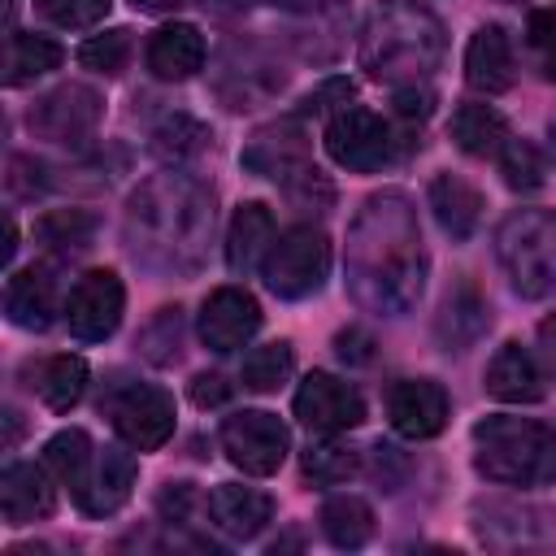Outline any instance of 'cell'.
<instances>
[{"mask_svg": "<svg viewBox=\"0 0 556 556\" xmlns=\"http://www.w3.org/2000/svg\"><path fill=\"white\" fill-rule=\"evenodd\" d=\"M387 417L404 439H434L447 426V391L430 378H404L387 395Z\"/></svg>", "mask_w": 556, "mask_h": 556, "instance_id": "5bb4252c", "label": "cell"}, {"mask_svg": "<svg viewBox=\"0 0 556 556\" xmlns=\"http://www.w3.org/2000/svg\"><path fill=\"white\" fill-rule=\"evenodd\" d=\"M191 400H195L200 408H217V404L230 400V382H226L222 374H195V378H191Z\"/></svg>", "mask_w": 556, "mask_h": 556, "instance_id": "7bdbcfd3", "label": "cell"}, {"mask_svg": "<svg viewBox=\"0 0 556 556\" xmlns=\"http://www.w3.org/2000/svg\"><path fill=\"white\" fill-rule=\"evenodd\" d=\"M156 504H161L165 521H187V513H191V504H195V491H191V482H169Z\"/></svg>", "mask_w": 556, "mask_h": 556, "instance_id": "ee69618b", "label": "cell"}, {"mask_svg": "<svg viewBox=\"0 0 556 556\" xmlns=\"http://www.w3.org/2000/svg\"><path fill=\"white\" fill-rule=\"evenodd\" d=\"M291 369H295V352H291L287 339H278V343L252 348V352L243 356L239 378H243L248 391H261V395H265V391H278V387L291 378Z\"/></svg>", "mask_w": 556, "mask_h": 556, "instance_id": "836d02e7", "label": "cell"}, {"mask_svg": "<svg viewBox=\"0 0 556 556\" xmlns=\"http://www.w3.org/2000/svg\"><path fill=\"white\" fill-rule=\"evenodd\" d=\"M78 61H83L87 70H96V74H109V78H113V74H122V70H126V61H130V30L113 26V30H104V35L83 39Z\"/></svg>", "mask_w": 556, "mask_h": 556, "instance_id": "d590c367", "label": "cell"}, {"mask_svg": "<svg viewBox=\"0 0 556 556\" xmlns=\"http://www.w3.org/2000/svg\"><path fill=\"white\" fill-rule=\"evenodd\" d=\"M348 100H352V83H348V78H330V83H321V87L304 100V113H326V109L339 113Z\"/></svg>", "mask_w": 556, "mask_h": 556, "instance_id": "60d3db41", "label": "cell"}, {"mask_svg": "<svg viewBox=\"0 0 556 556\" xmlns=\"http://www.w3.org/2000/svg\"><path fill=\"white\" fill-rule=\"evenodd\" d=\"M61 43L48 39V35H35V30H13L9 43H4V83L9 87H22L48 70L61 65Z\"/></svg>", "mask_w": 556, "mask_h": 556, "instance_id": "83f0119b", "label": "cell"}, {"mask_svg": "<svg viewBox=\"0 0 556 556\" xmlns=\"http://www.w3.org/2000/svg\"><path fill=\"white\" fill-rule=\"evenodd\" d=\"M182 348V313L178 308H161L143 330H139V352L152 365H169Z\"/></svg>", "mask_w": 556, "mask_h": 556, "instance_id": "8d00e7d4", "label": "cell"}, {"mask_svg": "<svg viewBox=\"0 0 556 556\" xmlns=\"http://www.w3.org/2000/svg\"><path fill=\"white\" fill-rule=\"evenodd\" d=\"M261 4H278V9H291L295 0H261Z\"/></svg>", "mask_w": 556, "mask_h": 556, "instance_id": "c3c4849f", "label": "cell"}, {"mask_svg": "<svg viewBox=\"0 0 556 556\" xmlns=\"http://www.w3.org/2000/svg\"><path fill=\"white\" fill-rule=\"evenodd\" d=\"M269 248H274V213L261 200L239 204L230 217V230H226V265L235 274H252L265 265Z\"/></svg>", "mask_w": 556, "mask_h": 556, "instance_id": "7402d4cb", "label": "cell"}, {"mask_svg": "<svg viewBox=\"0 0 556 556\" xmlns=\"http://www.w3.org/2000/svg\"><path fill=\"white\" fill-rule=\"evenodd\" d=\"M265 287L278 300H304L313 291H321L326 274H330V239L317 226H291L274 239L265 265Z\"/></svg>", "mask_w": 556, "mask_h": 556, "instance_id": "8992f818", "label": "cell"}, {"mask_svg": "<svg viewBox=\"0 0 556 556\" xmlns=\"http://www.w3.org/2000/svg\"><path fill=\"white\" fill-rule=\"evenodd\" d=\"M552 152H556V122H552Z\"/></svg>", "mask_w": 556, "mask_h": 556, "instance_id": "681fc988", "label": "cell"}, {"mask_svg": "<svg viewBox=\"0 0 556 556\" xmlns=\"http://www.w3.org/2000/svg\"><path fill=\"white\" fill-rule=\"evenodd\" d=\"M308 165V139L300 130V122H274L261 126L252 135V143L243 148V169H252L256 178H295Z\"/></svg>", "mask_w": 556, "mask_h": 556, "instance_id": "9a60e30c", "label": "cell"}, {"mask_svg": "<svg viewBox=\"0 0 556 556\" xmlns=\"http://www.w3.org/2000/svg\"><path fill=\"white\" fill-rule=\"evenodd\" d=\"M295 417L313 434H339V430H356L365 421V400L352 382H343L326 369H313L295 391Z\"/></svg>", "mask_w": 556, "mask_h": 556, "instance_id": "8fae6325", "label": "cell"}, {"mask_svg": "<svg viewBox=\"0 0 556 556\" xmlns=\"http://www.w3.org/2000/svg\"><path fill=\"white\" fill-rule=\"evenodd\" d=\"M361 469V456H356V447H348V443H308V452H304V473L313 478V482H321V486H334V482H348L352 473Z\"/></svg>", "mask_w": 556, "mask_h": 556, "instance_id": "e575fe53", "label": "cell"}, {"mask_svg": "<svg viewBox=\"0 0 556 556\" xmlns=\"http://www.w3.org/2000/svg\"><path fill=\"white\" fill-rule=\"evenodd\" d=\"M204 508H208V521L222 534H230V539H256L269 526V517H274V500L265 491L239 486V482L213 486L208 500H204Z\"/></svg>", "mask_w": 556, "mask_h": 556, "instance_id": "e0dca14e", "label": "cell"}, {"mask_svg": "<svg viewBox=\"0 0 556 556\" xmlns=\"http://www.w3.org/2000/svg\"><path fill=\"white\" fill-rule=\"evenodd\" d=\"M430 104H434L430 87H421V83L395 87V113H400V117H408V122H421V117H430Z\"/></svg>", "mask_w": 556, "mask_h": 556, "instance_id": "b9f144b4", "label": "cell"}, {"mask_svg": "<svg viewBox=\"0 0 556 556\" xmlns=\"http://www.w3.org/2000/svg\"><path fill=\"white\" fill-rule=\"evenodd\" d=\"M334 348H339V356H343V361H352V365H365V361L374 356V352H369V348H374V339H369L365 330H356V326H352V330H339Z\"/></svg>", "mask_w": 556, "mask_h": 556, "instance_id": "f6af8a7d", "label": "cell"}, {"mask_svg": "<svg viewBox=\"0 0 556 556\" xmlns=\"http://www.w3.org/2000/svg\"><path fill=\"white\" fill-rule=\"evenodd\" d=\"M261 330V304L243 287H217L200 308V339L208 352H235Z\"/></svg>", "mask_w": 556, "mask_h": 556, "instance_id": "4fadbf2b", "label": "cell"}, {"mask_svg": "<svg viewBox=\"0 0 556 556\" xmlns=\"http://www.w3.org/2000/svg\"><path fill=\"white\" fill-rule=\"evenodd\" d=\"M122 308H126V287L113 269H91L83 274L74 287H70V300H65V326L74 339L83 343H104L117 321H122Z\"/></svg>", "mask_w": 556, "mask_h": 556, "instance_id": "30bf717a", "label": "cell"}, {"mask_svg": "<svg viewBox=\"0 0 556 556\" xmlns=\"http://www.w3.org/2000/svg\"><path fill=\"white\" fill-rule=\"evenodd\" d=\"M187 0H135V9H143V13H174V9H182Z\"/></svg>", "mask_w": 556, "mask_h": 556, "instance_id": "7dc6e473", "label": "cell"}, {"mask_svg": "<svg viewBox=\"0 0 556 556\" xmlns=\"http://www.w3.org/2000/svg\"><path fill=\"white\" fill-rule=\"evenodd\" d=\"M213 235V191L191 174H156L126 200L130 256L152 274H191Z\"/></svg>", "mask_w": 556, "mask_h": 556, "instance_id": "7a4b0ae2", "label": "cell"}, {"mask_svg": "<svg viewBox=\"0 0 556 556\" xmlns=\"http://www.w3.org/2000/svg\"><path fill=\"white\" fill-rule=\"evenodd\" d=\"M326 152H330L334 165H343L352 174H369V169H382L395 156V139H391V126L374 109L343 104L326 122Z\"/></svg>", "mask_w": 556, "mask_h": 556, "instance_id": "ba28073f", "label": "cell"}, {"mask_svg": "<svg viewBox=\"0 0 556 556\" xmlns=\"http://www.w3.org/2000/svg\"><path fill=\"white\" fill-rule=\"evenodd\" d=\"M239 83L230 96H226V104L230 109H252L256 100H265L269 91H278L282 87V74L256 52V48H226L222 52V74H217V87L222 83Z\"/></svg>", "mask_w": 556, "mask_h": 556, "instance_id": "cb8c5ba5", "label": "cell"}, {"mask_svg": "<svg viewBox=\"0 0 556 556\" xmlns=\"http://www.w3.org/2000/svg\"><path fill=\"white\" fill-rule=\"evenodd\" d=\"M43 465L70 486V491H78L83 482H87V473H91V465H96V447H91V439H87V430H56L48 443H43Z\"/></svg>", "mask_w": 556, "mask_h": 556, "instance_id": "1f68e13d", "label": "cell"}, {"mask_svg": "<svg viewBox=\"0 0 556 556\" xmlns=\"http://www.w3.org/2000/svg\"><path fill=\"white\" fill-rule=\"evenodd\" d=\"M35 391H39V400L52 408V413H65V408H74L78 400H83V391H87V361L83 356H48L39 369H35V382H30Z\"/></svg>", "mask_w": 556, "mask_h": 556, "instance_id": "f1b7e54d", "label": "cell"}, {"mask_svg": "<svg viewBox=\"0 0 556 556\" xmlns=\"http://www.w3.org/2000/svg\"><path fill=\"white\" fill-rule=\"evenodd\" d=\"M526 39H530V52H534L543 78L556 83V4L530 13V22H526Z\"/></svg>", "mask_w": 556, "mask_h": 556, "instance_id": "ab89813d", "label": "cell"}, {"mask_svg": "<svg viewBox=\"0 0 556 556\" xmlns=\"http://www.w3.org/2000/svg\"><path fill=\"white\" fill-rule=\"evenodd\" d=\"M430 208H434V222L452 239H469L478 230V217H482V195L460 174H439L430 182Z\"/></svg>", "mask_w": 556, "mask_h": 556, "instance_id": "d4e9b609", "label": "cell"}, {"mask_svg": "<svg viewBox=\"0 0 556 556\" xmlns=\"http://www.w3.org/2000/svg\"><path fill=\"white\" fill-rule=\"evenodd\" d=\"M100 113H104V100L100 91L83 87V83H65L56 91H48L35 109H30V130L48 143H61V148H78L96 135L100 126Z\"/></svg>", "mask_w": 556, "mask_h": 556, "instance_id": "9c48e42d", "label": "cell"}, {"mask_svg": "<svg viewBox=\"0 0 556 556\" xmlns=\"http://www.w3.org/2000/svg\"><path fill=\"white\" fill-rule=\"evenodd\" d=\"M500 174L513 191H534L543 182V156L534 152V143L526 139H508L500 148Z\"/></svg>", "mask_w": 556, "mask_h": 556, "instance_id": "74e56055", "label": "cell"}, {"mask_svg": "<svg viewBox=\"0 0 556 556\" xmlns=\"http://www.w3.org/2000/svg\"><path fill=\"white\" fill-rule=\"evenodd\" d=\"M35 239L52 256H78L96 239V217L87 208H52V213H43L35 222Z\"/></svg>", "mask_w": 556, "mask_h": 556, "instance_id": "f546056e", "label": "cell"}, {"mask_svg": "<svg viewBox=\"0 0 556 556\" xmlns=\"http://www.w3.org/2000/svg\"><path fill=\"white\" fill-rule=\"evenodd\" d=\"M447 135L469 156H500V148L508 143V122L491 104H460L447 122Z\"/></svg>", "mask_w": 556, "mask_h": 556, "instance_id": "484cf974", "label": "cell"}, {"mask_svg": "<svg viewBox=\"0 0 556 556\" xmlns=\"http://www.w3.org/2000/svg\"><path fill=\"white\" fill-rule=\"evenodd\" d=\"M222 452H226V460L235 469H243L252 478H269L287 460L291 434H287V426L274 413L243 408V413H230L222 421Z\"/></svg>", "mask_w": 556, "mask_h": 556, "instance_id": "52a82bcc", "label": "cell"}, {"mask_svg": "<svg viewBox=\"0 0 556 556\" xmlns=\"http://www.w3.org/2000/svg\"><path fill=\"white\" fill-rule=\"evenodd\" d=\"M321 530L334 547H365L374 534V508L361 495H330L321 504Z\"/></svg>", "mask_w": 556, "mask_h": 556, "instance_id": "4dcf8cb0", "label": "cell"}, {"mask_svg": "<svg viewBox=\"0 0 556 556\" xmlns=\"http://www.w3.org/2000/svg\"><path fill=\"white\" fill-rule=\"evenodd\" d=\"M109 417L122 443L135 452H156L174 434V400L161 387H126L109 400Z\"/></svg>", "mask_w": 556, "mask_h": 556, "instance_id": "7c38bea8", "label": "cell"}, {"mask_svg": "<svg viewBox=\"0 0 556 556\" xmlns=\"http://www.w3.org/2000/svg\"><path fill=\"white\" fill-rule=\"evenodd\" d=\"M491 326V308L486 300L465 282L456 287L447 300H443V313H439V339L447 352H465L482 330Z\"/></svg>", "mask_w": 556, "mask_h": 556, "instance_id": "4316f807", "label": "cell"}, {"mask_svg": "<svg viewBox=\"0 0 556 556\" xmlns=\"http://www.w3.org/2000/svg\"><path fill=\"white\" fill-rule=\"evenodd\" d=\"M56 313V278L48 265H26L4 282V317L22 330H48Z\"/></svg>", "mask_w": 556, "mask_h": 556, "instance_id": "ffe728a7", "label": "cell"}, {"mask_svg": "<svg viewBox=\"0 0 556 556\" xmlns=\"http://www.w3.org/2000/svg\"><path fill=\"white\" fill-rule=\"evenodd\" d=\"M443 61V26L421 4H378L361 30V70L378 83H426Z\"/></svg>", "mask_w": 556, "mask_h": 556, "instance_id": "3957f363", "label": "cell"}, {"mask_svg": "<svg viewBox=\"0 0 556 556\" xmlns=\"http://www.w3.org/2000/svg\"><path fill=\"white\" fill-rule=\"evenodd\" d=\"M473 465L500 486H543L556 478V430L530 417H482L473 426Z\"/></svg>", "mask_w": 556, "mask_h": 556, "instance_id": "277c9868", "label": "cell"}, {"mask_svg": "<svg viewBox=\"0 0 556 556\" xmlns=\"http://www.w3.org/2000/svg\"><path fill=\"white\" fill-rule=\"evenodd\" d=\"M204 65V35L191 22H174L161 26L148 39V70L165 83H182Z\"/></svg>", "mask_w": 556, "mask_h": 556, "instance_id": "603a6c76", "label": "cell"}, {"mask_svg": "<svg viewBox=\"0 0 556 556\" xmlns=\"http://www.w3.org/2000/svg\"><path fill=\"white\" fill-rule=\"evenodd\" d=\"M482 387H486V395H495L504 404H534V400H543V369L521 343H504L486 361Z\"/></svg>", "mask_w": 556, "mask_h": 556, "instance_id": "44dd1931", "label": "cell"}, {"mask_svg": "<svg viewBox=\"0 0 556 556\" xmlns=\"http://www.w3.org/2000/svg\"><path fill=\"white\" fill-rule=\"evenodd\" d=\"M130 486H135V456H126L122 447H100L96 465H91L87 482L74 491V500L83 513L109 517L130 500Z\"/></svg>", "mask_w": 556, "mask_h": 556, "instance_id": "ac0fdd59", "label": "cell"}, {"mask_svg": "<svg viewBox=\"0 0 556 556\" xmlns=\"http://www.w3.org/2000/svg\"><path fill=\"white\" fill-rule=\"evenodd\" d=\"M495 256L517 295L543 300L556 291V213L517 208L495 230Z\"/></svg>", "mask_w": 556, "mask_h": 556, "instance_id": "5b68a950", "label": "cell"}, {"mask_svg": "<svg viewBox=\"0 0 556 556\" xmlns=\"http://www.w3.org/2000/svg\"><path fill=\"white\" fill-rule=\"evenodd\" d=\"M52 469L48 465H30V460H13L0 473V513L9 526H30L43 521L56 508V491H52Z\"/></svg>", "mask_w": 556, "mask_h": 556, "instance_id": "2e32d148", "label": "cell"}, {"mask_svg": "<svg viewBox=\"0 0 556 556\" xmlns=\"http://www.w3.org/2000/svg\"><path fill=\"white\" fill-rule=\"evenodd\" d=\"M204 148H208V126L195 122V117H187V113H169V117L152 130V152H156L161 161H174V165L200 156Z\"/></svg>", "mask_w": 556, "mask_h": 556, "instance_id": "d6a6232c", "label": "cell"}, {"mask_svg": "<svg viewBox=\"0 0 556 556\" xmlns=\"http://www.w3.org/2000/svg\"><path fill=\"white\" fill-rule=\"evenodd\" d=\"M348 282L356 304L382 317H400L417 304L426 282V252L413 204L400 191L365 200L348 243Z\"/></svg>", "mask_w": 556, "mask_h": 556, "instance_id": "6da1fadb", "label": "cell"}, {"mask_svg": "<svg viewBox=\"0 0 556 556\" xmlns=\"http://www.w3.org/2000/svg\"><path fill=\"white\" fill-rule=\"evenodd\" d=\"M539 339H543V356H547V369L556 374V317H547V321H543Z\"/></svg>", "mask_w": 556, "mask_h": 556, "instance_id": "bcb514c9", "label": "cell"}, {"mask_svg": "<svg viewBox=\"0 0 556 556\" xmlns=\"http://www.w3.org/2000/svg\"><path fill=\"white\" fill-rule=\"evenodd\" d=\"M113 0H35V13L61 30H87L109 17Z\"/></svg>", "mask_w": 556, "mask_h": 556, "instance_id": "f35d334b", "label": "cell"}, {"mask_svg": "<svg viewBox=\"0 0 556 556\" xmlns=\"http://www.w3.org/2000/svg\"><path fill=\"white\" fill-rule=\"evenodd\" d=\"M465 83L473 91H508L513 87V39L500 22H486L469 35V48H465Z\"/></svg>", "mask_w": 556, "mask_h": 556, "instance_id": "d6986e66", "label": "cell"}]
</instances>
